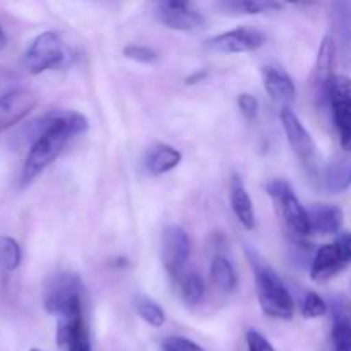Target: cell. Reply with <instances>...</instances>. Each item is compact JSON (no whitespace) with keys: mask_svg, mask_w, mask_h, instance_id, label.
<instances>
[{"mask_svg":"<svg viewBox=\"0 0 351 351\" xmlns=\"http://www.w3.org/2000/svg\"><path fill=\"white\" fill-rule=\"evenodd\" d=\"M89 123L82 113L72 110H53L33 120L27 127L31 134V149L24 161L21 185L26 187L36 180L58 158L72 137L84 134Z\"/></svg>","mask_w":351,"mask_h":351,"instance_id":"obj_1","label":"cell"},{"mask_svg":"<svg viewBox=\"0 0 351 351\" xmlns=\"http://www.w3.org/2000/svg\"><path fill=\"white\" fill-rule=\"evenodd\" d=\"M250 261L254 267V278H256L257 298H259L261 308L269 317L276 319H291L295 314V302L288 291L287 285L281 278L264 264L259 257L250 252Z\"/></svg>","mask_w":351,"mask_h":351,"instance_id":"obj_2","label":"cell"},{"mask_svg":"<svg viewBox=\"0 0 351 351\" xmlns=\"http://www.w3.org/2000/svg\"><path fill=\"white\" fill-rule=\"evenodd\" d=\"M71 57L62 38L53 31H45L29 45L24 53L23 64L29 74L36 75L45 71L67 67L71 64Z\"/></svg>","mask_w":351,"mask_h":351,"instance_id":"obj_3","label":"cell"},{"mask_svg":"<svg viewBox=\"0 0 351 351\" xmlns=\"http://www.w3.org/2000/svg\"><path fill=\"white\" fill-rule=\"evenodd\" d=\"M266 191L269 197L276 202L278 213L281 219L287 223L290 235L297 242H302V239L311 235L308 213L295 195L293 187L287 180H273L266 185Z\"/></svg>","mask_w":351,"mask_h":351,"instance_id":"obj_4","label":"cell"},{"mask_svg":"<svg viewBox=\"0 0 351 351\" xmlns=\"http://www.w3.org/2000/svg\"><path fill=\"white\" fill-rule=\"evenodd\" d=\"M82 283L75 274L53 276L45 290V311L57 319L82 311Z\"/></svg>","mask_w":351,"mask_h":351,"instance_id":"obj_5","label":"cell"},{"mask_svg":"<svg viewBox=\"0 0 351 351\" xmlns=\"http://www.w3.org/2000/svg\"><path fill=\"white\" fill-rule=\"evenodd\" d=\"M328 101L345 153H351V77L335 74L329 82Z\"/></svg>","mask_w":351,"mask_h":351,"instance_id":"obj_6","label":"cell"},{"mask_svg":"<svg viewBox=\"0 0 351 351\" xmlns=\"http://www.w3.org/2000/svg\"><path fill=\"white\" fill-rule=\"evenodd\" d=\"M281 123H283V129L287 132L288 143H290L291 149H293L295 156L302 161L305 168L308 170V173L317 177L319 173V156L317 149H315V144L312 141L311 134L305 129L304 123L300 122L297 115L293 113V110L285 106L281 110Z\"/></svg>","mask_w":351,"mask_h":351,"instance_id":"obj_7","label":"cell"},{"mask_svg":"<svg viewBox=\"0 0 351 351\" xmlns=\"http://www.w3.org/2000/svg\"><path fill=\"white\" fill-rule=\"evenodd\" d=\"M191 256V239L182 226L170 225L161 237V261L171 278L182 280V271Z\"/></svg>","mask_w":351,"mask_h":351,"instance_id":"obj_8","label":"cell"},{"mask_svg":"<svg viewBox=\"0 0 351 351\" xmlns=\"http://www.w3.org/2000/svg\"><path fill=\"white\" fill-rule=\"evenodd\" d=\"M156 17L165 26L177 31H195L206 23L204 16L191 2H185V0L158 2Z\"/></svg>","mask_w":351,"mask_h":351,"instance_id":"obj_9","label":"cell"},{"mask_svg":"<svg viewBox=\"0 0 351 351\" xmlns=\"http://www.w3.org/2000/svg\"><path fill=\"white\" fill-rule=\"evenodd\" d=\"M266 41V34L254 27H237L233 31L216 34L206 41L209 50L221 51V53H243L261 48Z\"/></svg>","mask_w":351,"mask_h":351,"instance_id":"obj_10","label":"cell"},{"mask_svg":"<svg viewBox=\"0 0 351 351\" xmlns=\"http://www.w3.org/2000/svg\"><path fill=\"white\" fill-rule=\"evenodd\" d=\"M36 105V95L29 89H10L0 96V132L26 119Z\"/></svg>","mask_w":351,"mask_h":351,"instance_id":"obj_11","label":"cell"},{"mask_svg":"<svg viewBox=\"0 0 351 351\" xmlns=\"http://www.w3.org/2000/svg\"><path fill=\"white\" fill-rule=\"evenodd\" d=\"M57 343L65 351H91L88 326L82 317V311L58 319Z\"/></svg>","mask_w":351,"mask_h":351,"instance_id":"obj_12","label":"cell"},{"mask_svg":"<svg viewBox=\"0 0 351 351\" xmlns=\"http://www.w3.org/2000/svg\"><path fill=\"white\" fill-rule=\"evenodd\" d=\"M348 266L343 257L341 250L338 249L335 242L326 243V245H321L317 249V252L312 257L311 264V278L314 281H328L331 278H335L336 274L341 273L345 267Z\"/></svg>","mask_w":351,"mask_h":351,"instance_id":"obj_13","label":"cell"},{"mask_svg":"<svg viewBox=\"0 0 351 351\" xmlns=\"http://www.w3.org/2000/svg\"><path fill=\"white\" fill-rule=\"evenodd\" d=\"M336 62V41L331 34H326L321 41L317 53V62H315V72H314V88L317 91V98L328 99L329 82L335 77L332 71H335Z\"/></svg>","mask_w":351,"mask_h":351,"instance_id":"obj_14","label":"cell"},{"mask_svg":"<svg viewBox=\"0 0 351 351\" xmlns=\"http://www.w3.org/2000/svg\"><path fill=\"white\" fill-rule=\"evenodd\" d=\"M182 153L177 147L170 146V144L158 143L151 146L146 151L144 156V168L149 175L158 177V175L168 173V171L175 170L180 165Z\"/></svg>","mask_w":351,"mask_h":351,"instance_id":"obj_15","label":"cell"},{"mask_svg":"<svg viewBox=\"0 0 351 351\" xmlns=\"http://www.w3.org/2000/svg\"><path fill=\"white\" fill-rule=\"evenodd\" d=\"M263 81L267 95L271 99L278 103H288L295 98V82L288 72H285L276 65H264L263 67Z\"/></svg>","mask_w":351,"mask_h":351,"instance_id":"obj_16","label":"cell"},{"mask_svg":"<svg viewBox=\"0 0 351 351\" xmlns=\"http://www.w3.org/2000/svg\"><path fill=\"white\" fill-rule=\"evenodd\" d=\"M308 213L311 221V233L317 235H335L341 230L343 211L338 206L331 204H314Z\"/></svg>","mask_w":351,"mask_h":351,"instance_id":"obj_17","label":"cell"},{"mask_svg":"<svg viewBox=\"0 0 351 351\" xmlns=\"http://www.w3.org/2000/svg\"><path fill=\"white\" fill-rule=\"evenodd\" d=\"M324 187L331 194H341L351 187V153L332 158L324 168Z\"/></svg>","mask_w":351,"mask_h":351,"instance_id":"obj_18","label":"cell"},{"mask_svg":"<svg viewBox=\"0 0 351 351\" xmlns=\"http://www.w3.org/2000/svg\"><path fill=\"white\" fill-rule=\"evenodd\" d=\"M230 202L235 216L239 218L240 225L245 230L256 228V213H254L252 199L243 185L242 178L239 175H233L232 184H230Z\"/></svg>","mask_w":351,"mask_h":351,"instance_id":"obj_19","label":"cell"},{"mask_svg":"<svg viewBox=\"0 0 351 351\" xmlns=\"http://www.w3.org/2000/svg\"><path fill=\"white\" fill-rule=\"evenodd\" d=\"M331 24L335 41L341 48L343 57L351 55V3L335 2L331 5Z\"/></svg>","mask_w":351,"mask_h":351,"instance_id":"obj_20","label":"cell"},{"mask_svg":"<svg viewBox=\"0 0 351 351\" xmlns=\"http://www.w3.org/2000/svg\"><path fill=\"white\" fill-rule=\"evenodd\" d=\"M211 280L215 283V287L218 288L223 293H232L233 290L239 285V276H237V271L233 267V264L230 263L228 257L218 256L213 259L211 263Z\"/></svg>","mask_w":351,"mask_h":351,"instance_id":"obj_21","label":"cell"},{"mask_svg":"<svg viewBox=\"0 0 351 351\" xmlns=\"http://www.w3.org/2000/svg\"><path fill=\"white\" fill-rule=\"evenodd\" d=\"M331 351H351V317L339 308L332 315Z\"/></svg>","mask_w":351,"mask_h":351,"instance_id":"obj_22","label":"cell"},{"mask_svg":"<svg viewBox=\"0 0 351 351\" xmlns=\"http://www.w3.org/2000/svg\"><path fill=\"white\" fill-rule=\"evenodd\" d=\"M221 7L235 14H269L283 10L285 5L276 0H232V2H223Z\"/></svg>","mask_w":351,"mask_h":351,"instance_id":"obj_23","label":"cell"},{"mask_svg":"<svg viewBox=\"0 0 351 351\" xmlns=\"http://www.w3.org/2000/svg\"><path fill=\"white\" fill-rule=\"evenodd\" d=\"M134 305H136V311L139 314V317L143 319L144 322H147L149 326H154V328H161L167 321L165 317V311L149 297H144V295H137L134 298Z\"/></svg>","mask_w":351,"mask_h":351,"instance_id":"obj_24","label":"cell"},{"mask_svg":"<svg viewBox=\"0 0 351 351\" xmlns=\"http://www.w3.org/2000/svg\"><path fill=\"white\" fill-rule=\"evenodd\" d=\"M204 281L197 273H189L180 280V293L187 305L201 304L204 298Z\"/></svg>","mask_w":351,"mask_h":351,"instance_id":"obj_25","label":"cell"},{"mask_svg":"<svg viewBox=\"0 0 351 351\" xmlns=\"http://www.w3.org/2000/svg\"><path fill=\"white\" fill-rule=\"evenodd\" d=\"M21 264V247L10 237H0V266L3 271H16Z\"/></svg>","mask_w":351,"mask_h":351,"instance_id":"obj_26","label":"cell"},{"mask_svg":"<svg viewBox=\"0 0 351 351\" xmlns=\"http://www.w3.org/2000/svg\"><path fill=\"white\" fill-rule=\"evenodd\" d=\"M328 312V304L324 298L315 291H308L304 298V305H302V314L307 319H317L326 315Z\"/></svg>","mask_w":351,"mask_h":351,"instance_id":"obj_27","label":"cell"},{"mask_svg":"<svg viewBox=\"0 0 351 351\" xmlns=\"http://www.w3.org/2000/svg\"><path fill=\"white\" fill-rule=\"evenodd\" d=\"M123 55L130 60L141 62V64H153L158 60V51L151 47H144V45H127L123 48Z\"/></svg>","mask_w":351,"mask_h":351,"instance_id":"obj_28","label":"cell"},{"mask_svg":"<svg viewBox=\"0 0 351 351\" xmlns=\"http://www.w3.org/2000/svg\"><path fill=\"white\" fill-rule=\"evenodd\" d=\"M161 350L163 351H206L202 346L192 339L184 338V336H168L161 343Z\"/></svg>","mask_w":351,"mask_h":351,"instance_id":"obj_29","label":"cell"},{"mask_svg":"<svg viewBox=\"0 0 351 351\" xmlns=\"http://www.w3.org/2000/svg\"><path fill=\"white\" fill-rule=\"evenodd\" d=\"M239 103V108L242 112V115L245 119L254 120L257 117V112H259V103H257V98L254 95H249V93H242L237 99Z\"/></svg>","mask_w":351,"mask_h":351,"instance_id":"obj_30","label":"cell"},{"mask_svg":"<svg viewBox=\"0 0 351 351\" xmlns=\"http://www.w3.org/2000/svg\"><path fill=\"white\" fill-rule=\"evenodd\" d=\"M245 339L249 351H276L274 346L259 331H256V329H249L245 335Z\"/></svg>","mask_w":351,"mask_h":351,"instance_id":"obj_31","label":"cell"},{"mask_svg":"<svg viewBox=\"0 0 351 351\" xmlns=\"http://www.w3.org/2000/svg\"><path fill=\"white\" fill-rule=\"evenodd\" d=\"M336 245H338V249L341 250L343 257H345L346 264H351V233H343V235H339L338 239H336Z\"/></svg>","mask_w":351,"mask_h":351,"instance_id":"obj_32","label":"cell"},{"mask_svg":"<svg viewBox=\"0 0 351 351\" xmlns=\"http://www.w3.org/2000/svg\"><path fill=\"white\" fill-rule=\"evenodd\" d=\"M5 45H7V36H5V33H3L2 27H0V50H2V48H5Z\"/></svg>","mask_w":351,"mask_h":351,"instance_id":"obj_33","label":"cell"},{"mask_svg":"<svg viewBox=\"0 0 351 351\" xmlns=\"http://www.w3.org/2000/svg\"><path fill=\"white\" fill-rule=\"evenodd\" d=\"M31 351H41V350H31Z\"/></svg>","mask_w":351,"mask_h":351,"instance_id":"obj_34","label":"cell"}]
</instances>
